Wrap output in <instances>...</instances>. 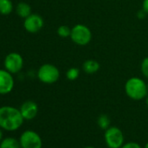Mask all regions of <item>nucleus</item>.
Masks as SVG:
<instances>
[{
    "mask_svg": "<svg viewBox=\"0 0 148 148\" xmlns=\"http://www.w3.org/2000/svg\"><path fill=\"white\" fill-rule=\"evenodd\" d=\"M146 85H147V90H148V83H147Z\"/></svg>",
    "mask_w": 148,
    "mask_h": 148,
    "instance_id": "26",
    "label": "nucleus"
},
{
    "mask_svg": "<svg viewBox=\"0 0 148 148\" xmlns=\"http://www.w3.org/2000/svg\"><path fill=\"white\" fill-rule=\"evenodd\" d=\"M19 110L25 120H32L37 116L38 112V106L36 102L32 100H27L22 104Z\"/></svg>",
    "mask_w": 148,
    "mask_h": 148,
    "instance_id": "10",
    "label": "nucleus"
},
{
    "mask_svg": "<svg viewBox=\"0 0 148 148\" xmlns=\"http://www.w3.org/2000/svg\"><path fill=\"white\" fill-rule=\"evenodd\" d=\"M14 87V79L12 74L7 70L0 69V94L10 93Z\"/></svg>",
    "mask_w": 148,
    "mask_h": 148,
    "instance_id": "9",
    "label": "nucleus"
},
{
    "mask_svg": "<svg viewBox=\"0 0 148 148\" xmlns=\"http://www.w3.org/2000/svg\"><path fill=\"white\" fill-rule=\"evenodd\" d=\"M44 27V19L43 18L37 14L32 13L24 21V28L26 32L30 33H37Z\"/></svg>",
    "mask_w": 148,
    "mask_h": 148,
    "instance_id": "8",
    "label": "nucleus"
},
{
    "mask_svg": "<svg viewBox=\"0 0 148 148\" xmlns=\"http://www.w3.org/2000/svg\"><path fill=\"white\" fill-rule=\"evenodd\" d=\"M13 11L12 0H0V14L7 16Z\"/></svg>",
    "mask_w": 148,
    "mask_h": 148,
    "instance_id": "14",
    "label": "nucleus"
},
{
    "mask_svg": "<svg viewBox=\"0 0 148 148\" xmlns=\"http://www.w3.org/2000/svg\"><path fill=\"white\" fill-rule=\"evenodd\" d=\"M0 148H22L20 142L14 138H5L0 143Z\"/></svg>",
    "mask_w": 148,
    "mask_h": 148,
    "instance_id": "13",
    "label": "nucleus"
},
{
    "mask_svg": "<svg viewBox=\"0 0 148 148\" xmlns=\"http://www.w3.org/2000/svg\"><path fill=\"white\" fill-rule=\"evenodd\" d=\"M25 119L19 109L5 106L0 107V127L9 132H14L20 128Z\"/></svg>",
    "mask_w": 148,
    "mask_h": 148,
    "instance_id": "1",
    "label": "nucleus"
},
{
    "mask_svg": "<svg viewBox=\"0 0 148 148\" xmlns=\"http://www.w3.org/2000/svg\"><path fill=\"white\" fill-rule=\"evenodd\" d=\"M85 148H95V147H93V146H86Z\"/></svg>",
    "mask_w": 148,
    "mask_h": 148,
    "instance_id": "25",
    "label": "nucleus"
},
{
    "mask_svg": "<svg viewBox=\"0 0 148 148\" xmlns=\"http://www.w3.org/2000/svg\"><path fill=\"white\" fill-rule=\"evenodd\" d=\"M5 69L12 74L19 72L24 66L23 57L18 52H11L5 58L4 60Z\"/></svg>",
    "mask_w": 148,
    "mask_h": 148,
    "instance_id": "7",
    "label": "nucleus"
},
{
    "mask_svg": "<svg viewBox=\"0 0 148 148\" xmlns=\"http://www.w3.org/2000/svg\"><path fill=\"white\" fill-rule=\"evenodd\" d=\"M105 141L108 148H120L125 144L122 131L117 126H110L105 131Z\"/></svg>",
    "mask_w": 148,
    "mask_h": 148,
    "instance_id": "5",
    "label": "nucleus"
},
{
    "mask_svg": "<svg viewBox=\"0 0 148 148\" xmlns=\"http://www.w3.org/2000/svg\"><path fill=\"white\" fill-rule=\"evenodd\" d=\"M79 74H80V71L76 68V67H71L67 70L66 73H65V76L66 79L70 81H74L78 79V78L79 77Z\"/></svg>",
    "mask_w": 148,
    "mask_h": 148,
    "instance_id": "16",
    "label": "nucleus"
},
{
    "mask_svg": "<svg viewBox=\"0 0 148 148\" xmlns=\"http://www.w3.org/2000/svg\"><path fill=\"white\" fill-rule=\"evenodd\" d=\"M142 9L148 15V0H144V1H143V3H142Z\"/></svg>",
    "mask_w": 148,
    "mask_h": 148,
    "instance_id": "21",
    "label": "nucleus"
},
{
    "mask_svg": "<svg viewBox=\"0 0 148 148\" xmlns=\"http://www.w3.org/2000/svg\"><path fill=\"white\" fill-rule=\"evenodd\" d=\"M97 124L99 126V128L106 131L107 128H109L111 126V119L108 115L101 114L99 116V118L97 119Z\"/></svg>",
    "mask_w": 148,
    "mask_h": 148,
    "instance_id": "15",
    "label": "nucleus"
},
{
    "mask_svg": "<svg viewBox=\"0 0 148 148\" xmlns=\"http://www.w3.org/2000/svg\"><path fill=\"white\" fill-rule=\"evenodd\" d=\"M145 105H146V106L148 107V94H147V96L145 97Z\"/></svg>",
    "mask_w": 148,
    "mask_h": 148,
    "instance_id": "23",
    "label": "nucleus"
},
{
    "mask_svg": "<svg viewBox=\"0 0 148 148\" xmlns=\"http://www.w3.org/2000/svg\"><path fill=\"white\" fill-rule=\"evenodd\" d=\"M16 13L20 18H26L28 16H30L32 13V7L29 4H27L25 2H20L16 6Z\"/></svg>",
    "mask_w": 148,
    "mask_h": 148,
    "instance_id": "12",
    "label": "nucleus"
},
{
    "mask_svg": "<svg viewBox=\"0 0 148 148\" xmlns=\"http://www.w3.org/2000/svg\"><path fill=\"white\" fill-rule=\"evenodd\" d=\"M120 148H142L141 145L137 143V142H133V141H130L127 143H125Z\"/></svg>",
    "mask_w": 148,
    "mask_h": 148,
    "instance_id": "19",
    "label": "nucleus"
},
{
    "mask_svg": "<svg viewBox=\"0 0 148 148\" xmlns=\"http://www.w3.org/2000/svg\"><path fill=\"white\" fill-rule=\"evenodd\" d=\"M37 76L40 82L46 85H52L59 79L60 71L52 64H44L38 68Z\"/></svg>",
    "mask_w": 148,
    "mask_h": 148,
    "instance_id": "4",
    "label": "nucleus"
},
{
    "mask_svg": "<svg viewBox=\"0 0 148 148\" xmlns=\"http://www.w3.org/2000/svg\"><path fill=\"white\" fill-rule=\"evenodd\" d=\"M144 148H148V142L145 145V146H144Z\"/></svg>",
    "mask_w": 148,
    "mask_h": 148,
    "instance_id": "24",
    "label": "nucleus"
},
{
    "mask_svg": "<svg viewBox=\"0 0 148 148\" xmlns=\"http://www.w3.org/2000/svg\"><path fill=\"white\" fill-rule=\"evenodd\" d=\"M146 12L143 10V9H141V11H138V14H137V16H138V18H139V19H143V18H145V17H146Z\"/></svg>",
    "mask_w": 148,
    "mask_h": 148,
    "instance_id": "20",
    "label": "nucleus"
},
{
    "mask_svg": "<svg viewBox=\"0 0 148 148\" xmlns=\"http://www.w3.org/2000/svg\"><path fill=\"white\" fill-rule=\"evenodd\" d=\"M70 38L75 45L86 46L92 41V33L88 26L82 24H78L71 28Z\"/></svg>",
    "mask_w": 148,
    "mask_h": 148,
    "instance_id": "3",
    "label": "nucleus"
},
{
    "mask_svg": "<svg viewBox=\"0 0 148 148\" xmlns=\"http://www.w3.org/2000/svg\"><path fill=\"white\" fill-rule=\"evenodd\" d=\"M100 64L98 61L94 59H87L82 64L83 71L87 74H94L99 71Z\"/></svg>",
    "mask_w": 148,
    "mask_h": 148,
    "instance_id": "11",
    "label": "nucleus"
},
{
    "mask_svg": "<svg viewBox=\"0 0 148 148\" xmlns=\"http://www.w3.org/2000/svg\"><path fill=\"white\" fill-rule=\"evenodd\" d=\"M140 70L142 72V75L148 79V57H145L141 64H140Z\"/></svg>",
    "mask_w": 148,
    "mask_h": 148,
    "instance_id": "18",
    "label": "nucleus"
},
{
    "mask_svg": "<svg viewBox=\"0 0 148 148\" xmlns=\"http://www.w3.org/2000/svg\"><path fill=\"white\" fill-rule=\"evenodd\" d=\"M1 129L2 128L0 127V141H2V139H3V132H2Z\"/></svg>",
    "mask_w": 148,
    "mask_h": 148,
    "instance_id": "22",
    "label": "nucleus"
},
{
    "mask_svg": "<svg viewBox=\"0 0 148 148\" xmlns=\"http://www.w3.org/2000/svg\"><path fill=\"white\" fill-rule=\"evenodd\" d=\"M22 148H42L43 141L38 133L32 130L24 132L19 138Z\"/></svg>",
    "mask_w": 148,
    "mask_h": 148,
    "instance_id": "6",
    "label": "nucleus"
},
{
    "mask_svg": "<svg viewBox=\"0 0 148 148\" xmlns=\"http://www.w3.org/2000/svg\"><path fill=\"white\" fill-rule=\"evenodd\" d=\"M125 92L128 98L132 100H142L148 94L146 83L138 77L128 79L125 84Z\"/></svg>",
    "mask_w": 148,
    "mask_h": 148,
    "instance_id": "2",
    "label": "nucleus"
},
{
    "mask_svg": "<svg viewBox=\"0 0 148 148\" xmlns=\"http://www.w3.org/2000/svg\"><path fill=\"white\" fill-rule=\"evenodd\" d=\"M71 28L68 25H60L58 29H57V33L60 38H70L71 36Z\"/></svg>",
    "mask_w": 148,
    "mask_h": 148,
    "instance_id": "17",
    "label": "nucleus"
}]
</instances>
